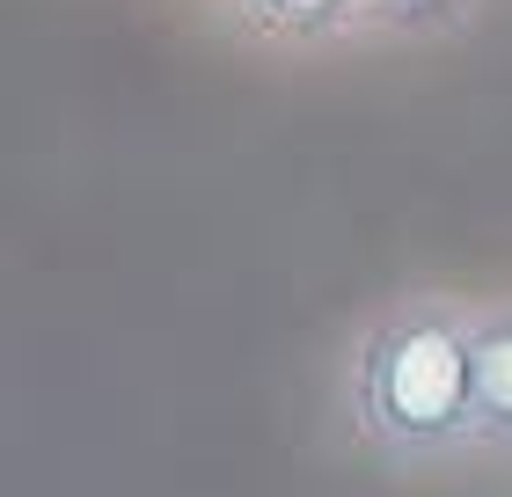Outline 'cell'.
<instances>
[{"label": "cell", "mask_w": 512, "mask_h": 497, "mask_svg": "<svg viewBox=\"0 0 512 497\" xmlns=\"http://www.w3.org/2000/svg\"><path fill=\"white\" fill-rule=\"evenodd\" d=\"M476 307L403 293L352 337L344 424L388 476H432L476 454Z\"/></svg>", "instance_id": "6da1fadb"}, {"label": "cell", "mask_w": 512, "mask_h": 497, "mask_svg": "<svg viewBox=\"0 0 512 497\" xmlns=\"http://www.w3.org/2000/svg\"><path fill=\"white\" fill-rule=\"evenodd\" d=\"M476 454L512 461V300H476Z\"/></svg>", "instance_id": "7a4b0ae2"}, {"label": "cell", "mask_w": 512, "mask_h": 497, "mask_svg": "<svg viewBox=\"0 0 512 497\" xmlns=\"http://www.w3.org/2000/svg\"><path fill=\"white\" fill-rule=\"evenodd\" d=\"M249 30H264L278 44H322L337 30L366 22V0H235Z\"/></svg>", "instance_id": "3957f363"}, {"label": "cell", "mask_w": 512, "mask_h": 497, "mask_svg": "<svg viewBox=\"0 0 512 497\" xmlns=\"http://www.w3.org/2000/svg\"><path fill=\"white\" fill-rule=\"evenodd\" d=\"M476 0H366V22L374 30H395V37H432V30H454L469 22Z\"/></svg>", "instance_id": "277c9868"}]
</instances>
